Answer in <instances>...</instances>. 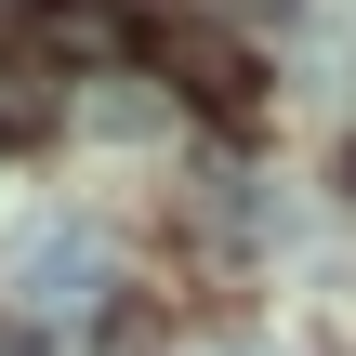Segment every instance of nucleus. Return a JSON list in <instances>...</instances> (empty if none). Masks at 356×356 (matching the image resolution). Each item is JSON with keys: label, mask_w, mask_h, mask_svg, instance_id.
Listing matches in <instances>:
<instances>
[{"label": "nucleus", "mask_w": 356, "mask_h": 356, "mask_svg": "<svg viewBox=\"0 0 356 356\" xmlns=\"http://www.w3.org/2000/svg\"><path fill=\"white\" fill-rule=\"evenodd\" d=\"M40 119H53V66H40V40L0 26V132H40Z\"/></svg>", "instance_id": "f03ea898"}, {"label": "nucleus", "mask_w": 356, "mask_h": 356, "mask_svg": "<svg viewBox=\"0 0 356 356\" xmlns=\"http://www.w3.org/2000/svg\"><path fill=\"white\" fill-rule=\"evenodd\" d=\"M238 13H264V26H277V13H304V0H238Z\"/></svg>", "instance_id": "7ed1b4c3"}, {"label": "nucleus", "mask_w": 356, "mask_h": 356, "mask_svg": "<svg viewBox=\"0 0 356 356\" xmlns=\"http://www.w3.org/2000/svg\"><path fill=\"white\" fill-rule=\"evenodd\" d=\"M92 291H106V238H92V225H40V238L13 251V304H26V317H79Z\"/></svg>", "instance_id": "f257e3e1"}]
</instances>
